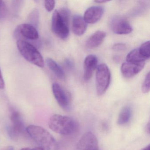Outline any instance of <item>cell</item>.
<instances>
[{
  "label": "cell",
  "mask_w": 150,
  "mask_h": 150,
  "mask_svg": "<svg viewBox=\"0 0 150 150\" xmlns=\"http://www.w3.org/2000/svg\"><path fill=\"white\" fill-rule=\"evenodd\" d=\"M106 37L104 31L98 30L91 35L86 40V45L88 49H94L102 44Z\"/></svg>",
  "instance_id": "cell-14"
},
{
  "label": "cell",
  "mask_w": 150,
  "mask_h": 150,
  "mask_svg": "<svg viewBox=\"0 0 150 150\" xmlns=\"http://www.w3.org/2000/svg\"><path fill=\"white\" fill-rule=\"evenodd\" d=\"M56 2L55 1H45V7L48 12H51L55 7Z\"/></svg>",
  "instance_id": "cell-23"
},
{
  "label": "cell",
  "mask_w": 150,
  "mask_h": 150,
  "mask_svg": "<svg viewBox=\"0 0 150 150\" xmlns=\"http://www.w3.org/2000/svg\"><path fill=\"white\" fill-rule=\"evenodd\" d=\"M112 49L116 51H121L124 50L126 49V45L125 44L122 43H118L115 44L112 47Z\"/></svg>",
  "instance_id": "cell-24"
},
{
  "label": "cell",
  "mask_w": 150,
  "mask_h": 150,
  "mask_svg": "<svg viewBox=\"0 0 150 150\" xmlns=\"http://www.w3.org/2000/svg\"><path fill=\"white\" fill-rule=\"evenodd\" d=\"M5 88V82L3 79V76L0 70V89H3Z\"/></svg>",
  "instance_id": "cell-26"
},
{
  "label": "cell",
  "mask_w": 150,
  "mask_h": 150,
  "mask_svg": "<svg viewBox=\"0 0 150 150\" xmlns=\"http://www.w3.org/2000/svg\"><path fill=\"white\" fill-rule=\"evenodd\" d=\"M98 59L94 55L87 56L84 60V79L88 81L92 78L95 70L97 68Z\"/></svg>",
  "instance_id": "cell-12"
},
{
  "label": "cell",
  "mask_w": 150,
  "mask_h": 150,
  "mask_svg": "<svg viewBox=\"0 0 150 150\" xmlns=\"http://www.w3.org/2000/svg\"><path fill=\"white\" fill-rule=\"evenodd\" d=\"M72 28L75 35L81 36L86 32L87 25L83 17L79 15H75L73 17Z\"/></svg>",
  "instance_id": "cell-15"
},
{
  "label": "cell",
  "mask_w": 150,
  "mask_h": 150,
  "mask_svg": "<svg viewBox=\"0 0 150 150\" xmlns=\"http://www.w3.org/2000/svg\"><path fill=\"white\" fill-rule=\"evenodd\" d=\"M26 131L31 138L45 149L54 150L57 147V142L53 136L41 126L30 125Z\"/></svg>",
  "instance_id": "cell-3"
},
{
  "label": "cell",
  "mask_w": 150,
  "mask_h": 150,
  "mask_svg": "<svg viewBox=\"0 0 150 150\" xmlns=\"http://www.w3.org/2000/svg\"><path fill=\"white\" fill-rule=\"evenodd\" d=\"M39 14L37 10H34L31 13L29 16L30 21L32 23L31 25L36 26L38 24Z\"/></svg>",
  "instance_id": "cell-21"
},
{
  "label": "cell",
  "mask_w": 150,
  "mask_h": 150,
  "mask_svg": "<svg viewBox=\"0 0 150 150\" xmlns=\"http://www.w3.org/2000/svg\"><path fill=\"white\" fill-rule=\"evenodd\" d=\"M3 150H14L13 146H8L6 147H5Z\"/></svg>",
  "instance_id": "cell-28"
},
{
  "label": "cell",
  "mask_w": 150,
  "mask_h": 150,
  "mask_svg": "<svg viewBox=\"0 0 150 150\" xmlns=\"http://www.w3.org/2000/svg\"><path fill=\"white\" fill-rule=\"evenodd\" d=\"M150 124L149 122H148V123L146 124V126L145 129L146 132L148 133V134H150Z\"/></svg>",
  "instance_id": "cell-27"
},
{
  "label": "cell",
  "mask_w": 150,
  "mask_h": 150,
  "mask_svg": "<svg viewBox=\"0 0 150 150\" xmlns=\"http://www.w3.org/2000/svg\"><path fill=\"white\" fill-rule=\"evenodd\" d=\"M74 150H99L96 136L92 132H86L79 140Z\"/></svg>",
  "instance_id": "cell-8"
},
{
  "label": "cell",
  "mask_w": 150,
  "mask_h": 150,
  "mask_svg": "<svg viewBox=\"0 0 150 150\" xmlns=\"http://www.w3.org/2000/svg\"><path fill=\"white\" fill-rule=\"evenodd\" d=\"M11 126L8 130L9 136L12 138L16 139L24 131L25 127L21 117L17 111L14 110L10 116Z\"/></svg>",
  "instance_id": "cell-9"
},
{
  "label": "cell",
  "mask_w": 150,
  "mask_h": 150,
  "mask_svg": "<svg viewBox=\"0 0 150 150\" xmlns=\"http://www.w3.org/2000/svg\"><path fill=\"white\" fill-rule=\"evenodd\" d=\"M132 114L131 108L126 106L122 109L117 118V123L119 125L126 124L129 121Z\"/></svg>",
  "instance_id": "cell-16"
},
{
  "label": "cell",
  "mask_w": 150,
  "mask_h": 150,
  "mask_svg": "<svg viewBox=\"0 0 150 150\" xmlns=\"http://www.w3.org/2000/svg\"><path fill=\"white\" fill-rule=\"evenodd\" d=\"M150 72H149L146 74V76L145 78L144 82H143V84H142V88H141L142 92L144 93H146L150 91Z\"/></svg>",
  "instance_id": "cell-20"
},
{
  "label": "cell",
  "mask_w": 150,
  "mask_h": 150,
  "mask_svg": "<svg viewBox=\"0 0 150 150\" xmlns=\"http://www.w3.org/2000/svg\"><path fill=\"white\" fill-rule=\"evenodd\" d=\"M30 150H45V149L42 147H36V148H33V149Z\"/></svg>",
  "instance_id": "cell-30"
},
{
  "label": "cell",
  "mask_w": 150,
  "mask_h": 150,
  "mask_svg": "<svg viewBox=\"0 0 150 150\" xmlns=\"http://www.w3.org/2000/svg\"><path fill=\"white\" fill-rule=\"evenodd\" d=\"M21 150H30V148H28V147H26V148H22Z\"/></svg>",
  "instance_id": "cell-32"
},
{
  "label": "cell",
  "mask_w": 150,
  "mask_h": 150,
  "mask_svg": "<svg viewBox=\"0 0 150 150\" xmlns=\"http://www.w3.org/2000/svg\"><path fill=\"white\" fill-rule=\"evenodd\" d=\"M17 31L23 37L29 40H36L38 38L37 30L35 27L31 24L28 23L21 24L17 28Z\"/></svg>",
  "instance_id": "cell-13"
},
{
  "label": "cell",
  "mask_w": 150,
  "mask_h": 150,
  "mask_svg": "<svg viewBox=\"0 0 150 150\" xmlns=\"http://www.w3.org/2000/svg\"><path fill=\"white\" fill-rule=\"evenodd\" d=\"M126 61L133 63H145L146 59L143 57L138 49L132 50L126 57Z\"/></svg>",
  "instance_id": "cell-18"
},
{
  "label": "cell",
  "mask_w": 150,
  "mask_h": 150,
  "mask_svg": "<svg viewBox=\"0 0 150 150\" xmlns=\"http://www.w3.org/2000/svg\"><path fill=\"white\" fill-rule=\"evenodd\" d=\"M95 2L98 3H106L107 2H108V1H105V0H99V1H95Z\"/></svg>",
  "instance_id": "cell-29"
},
{
  "label": "cell",
  "mask_w": 150,
  "mask_h": 150,
  "mask_svg": "<svg viewBox=\"0 0 150 150\" xmlns=\"http://www.w3.org/2000/svg\"><path fill=\"white\" fill-rule=\"evenodd\" d=\"M70 12L67 8H62L54 11L52 19V29L59 38L66 39L69 35Z\"/></svg>",
  "instance_id": "cell-2"
},
{
  "label": "cell",
  "mask_w": 150,
  "mask_h": 150,
  "mask_svg": "<svg viewBox=\"0 0 150 150\" xmlns=\"http://www.w3.org/2000/svg\"><path fill=\"white\" fill-rule=\"evenodd\" d=\"M52 90L54 97L59 106L65 110H70L71 108V99L69 94L57 83L52 84Z\"/></svg>",
  "instance_id": "cell-7"
},
{
  "label": "cell",
  "mask_w": 150,
  "mask_h": 150,
  "mask_svg": "<svg viewBox=\"0 0 150 150\" xmlns=\"http://www.w3.org/2000/svg\"><path fill=\"white\" fill-rule=\"evenodd\" d=\"M112 31L117 35H128L131 33L132 28L129 22L121 16H115L110 21Z\"/></svg>",
  "instance_id": "cell-6"
},
{
  "label": "cell",
  "mask_w": 150,
  "mask_h": 150,
  "mask_svg": "<svg viewBox=\"0 0 150 150\" xmlns=\"http://www.w3.org/2000/svg\"><path fill=\"white\" fill-rule=\"evenodd\" d=\"M16 44L19 52L26 60L38 67H44L42 56L35 46L23 40H18Z\"/></svg>",
  "instance_id": "cell-4"
},
{
  "label": "cell",
  "mask_w": 150,
  "mask_h": 150,
  "mask_svg": "<svg viewBox=\"0 0 150 150\" xmlns=\"http://www.w3.org/2000/svg\"><path fill=\"white\" fill-rule=\"evenodd\" d=\"M49 126L54 132L65 136L73 135L79 129V124L73 118L59 115H54L51 117Z\"/></svg>",
  "instance_id": "cell-1"
},
{
  "label": "cell",
  "mask_w": 150,
  "mask_h": 150,
  "mask_svg": "<svg viewBox=\"0 0 150 150\" xmlns=\"http://www.w3.org/2000/svg\"><path fill=\"white\" fill-rule=\"evenodd\" d=\"M145 63H133L126 61L123 63L121 71L123 76L126 78H131L139 73L144 68Z\"/></svg>",
  "instance_id": "cell-10"
},
{
  "label": "cell",
  "mask_w": 150,
  "mask_h": 150,
  "mask_svg": "<svg viewBox=\"0 0 150 150\" xmlns=\"http://www.w3.org/2000/svg\"><path fill=\"white\" fill-rule=\"evenodd\" d=\"M64 65L65 67L69 70H72L74 67V63L70 59H66L65 60Z\"/></svg>",
  "instance_id": "cell-25"
},
{
  "label": "cell",
  "mask_w": 150,
  "mask_h": 150,
  "mask_svg": "<svg viewBox=\"0 0 150 150\" xmlns=\"http://www.w3.org/2000/svg\"><path fill=\"white\" fill-rule=\"evenodd\" d=\"M46 61L48 67L58 78L61 79H64L65 73L64 71L53 59L48 58Z\"/></svg>",
  "instance_id": "cell-17"
},
{
  "label": "cell",
  "mask_w": 150,
  "mask_h": 150,
  "mask_svg": "<svg viewBox=\"0 0 150 150\" xmlns=\"http://www.w3.org/2000/svg\"><path fill=\"white\" fill-rule=\"evenodd\" d=\"M110 80L111 74L108 66L105 64L99 65L96 74V93L99 96L106 92L110 84Z\"/></svg>",
  "instance_id": "cell-5"
},
{
  "label": "cell",
  "mask_w": 150,
  "mask_h": 150,
  "mask_svg": "<svg viewBox=\"0 0 150 150\" xmlns=\"http://www.w3.org/2000/svg\"><path fill=\"white\" fill-rule=\"evenodd\" d=\"M138 50L146 60L150 58V41H147L141 45Z\"/></svg>",
  "instance_id": "cell-19"
},
{
  "label": "cell",
  "mask_w": 150,
  "mask_h": 150,
  "mask_svg": "<svg viewBox=\"0 0 150 150\" xmlns=\"http://www.w3.org/2000/svg\"><path fill=\"white\" fill-rule=\"evenodd\" d=\"M104 9L101 6H93L85 12L84 18L87 23L94 24L99 21L103 16Z\"/></svg>",
  "instance_id": "cell-11"
},
{
  "label": "cell",
  "mask_w": 150,
  "mask_h": 150,
  "mask_svg": "<svg viewBox=\"0 0 150 150\" xmlns=\"http://www.w3.org/2000/svg\"><path fill=\"white\" fill-rule=\"evenodd\" d=\"M7 13L6 6L4 1H0V20L4 19Z\"/></svg>",
  "instance_id": "cell-22"
},
{
  "label": "cell",
  "mask_w": 150,
  "mask_h": 150,
  "mask_svg": "<svg viewBox=\"0 0 150 150\" xmlns=\"http://www.w3.org/2000/svg\"><path fill=\"white\" fill-rule=\"evenodd\" d=\"M141 150H150V145H148L147 146H146L144 148H143Z\"/></svg>",
  "instance_id": "cell-31"
}]
</instances>
